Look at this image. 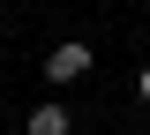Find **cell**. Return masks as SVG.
I'll use <instances>...</instances> for the list:
<instances>
[{
    "label": "cell",
    "mask_w": 150,
    "mask_h": 135,
    "mask_svg": "<svg viewBox=\"0 0 150 135\" xmlns=\"http://www.w3.org/2000/svg\"><path fill=\"white\" fill-rule=\"evenodd\" d=\"M83 75H90V45L83 38H68V45L45 53V83H53V90H68V83H83Z\"/></svg>",
    "instance_id": "obj_1"
},
{
    "label": "cell",
    "mask_w": 150,
    "mask_h": 135,
    "mask_svg": "<svg viewBox=\"0 0 150 135\" xmlns=\"http://www.w3.org/2000/svg\"><path fill=\"white\" fill-rule=\"evenodd\" d=\"M23 135H75V120H68V105H60V98H45V105L30 113V128H23Z\"/></svg>",
    "instance_id": "obj_2"
},
{
    "label": "cell",
    "mask_w": 150,
    "mask_h": 135,
    "mask_svg": "<svg viewBox=\"0 0 150 135\" xmlns=\"http://www.w3.org/2000/svg\"><path fill=\"white\" fill-rule=\"evenodd\" d=\"M135 90H143V98H150V68H143V83H135Z\"/></svg>",
    "instance_id": "obj_3"
},
{
    "label": "cell",
    "mask_w": 150,
    "mask_h": 135,
    "mask_svg": "<svg viewBox=\"0 0 150 135\" xmlns=\"http://www.w3.org/2000/svg\"><path fill=\"white\" fill-rule=\"evenodd\" d=\"M0 38H8V23H0Z\"/></svg>",
    "instance_id": "obj_4"
}]
</instances>
